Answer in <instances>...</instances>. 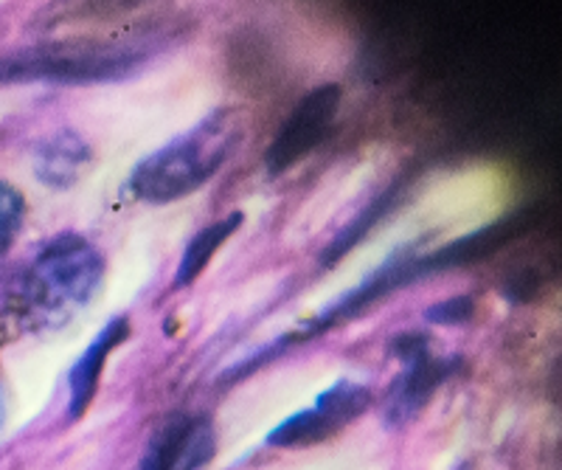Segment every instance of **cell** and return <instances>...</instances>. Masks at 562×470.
<instances>
[{"instance_id": "cell-2", "label": "cell", "mask_w": 562, "mask_h": 470, "mask_svg": "<svg viewBox=\"0 0 562 470\" xmlns=\"http://www.w3.org/2000/svg\"><path fill=\"white\" fill-rule=\"evenodd\" d=\"M104 277L97 245L77 234H63L40 251L20 282V313L34 327L68 322L93 299Z\"/></svg>"}, {"instance_id": "cell-4", "label": "cell", "mask_w": 562, "mask_h": 470, "mask_svg": "<svg viewBox=\"0 0 562 470\" xmlns=\"http://www.w3.org/2000/svg\"><path fill=\"white\" fill-rule=\"evenodd\" d=\"M340 108V85H321L301 99L299 108L281 124L279 136L265 153V167L270 178H279L293 169L301 158H307L333 130Z\"/></svg>"}, {"instance_id": "cell-7", "label": "cell", "mask_w": 562, "mask_h": 470, "mask_svg": "<svg viewBox=\"0 0 562 470\" xmlns=\"http://www.w3.org/2000/svg\"><path fill=\"white\" fill-rule=\"evenodd\" d=\"M214 428L205 417L175 419L153 439L140 470H200L214 457Z\"/></svg>"}, {"instance_id": "cell-6", "label": "cell", "mask_w": 562, "mask_h": 470, "mask_svg": "<svg viewBox=\"0 0 562 470\" xmlns=\"http://www.w3.org/2000/svg\"><path fill=\"white\" fill-rule=\"evenodd\" d=\"M138 65V52L130 48H68V52H32L23 59L0 68L9 77L59 79V82H88V79L122 77Z\"/></svg>"}, {"instance_id": "cell-14", "label": "cell", "mask_w": 562, "mask_h": 470, "mask_svg": "<svg viewBox=\"0 0 562 470\" xmlns=\"http://www.w3.org/2000/svg\"><path fill=\"white\" fill-rule=\"evenodd\" d=\"M7 419V394H3V380H0V425Z\"/></svg>"}, {"instance_id": "cell-13", "label": "cell", "mask_w": 562, "mask_h": 470, "mask_svg": "<svg viewBox=\"0 0 562 470\" xmlns=\"http://www.w3.org/2000/svg\"><path fill=\"white\" fill-rule=\"evenodd\" d=\"M473 310H475L473 299L456 296V299H445V302L434 304V307H430L425 316L436 324H464V322H470Z\"/></svg>"}, {"instance_id": "cell-12", "label": "cell", "mask_w": 562, "mask_h": 470, "mask_svg": "<svg viewBox=\"0 0 562 470\" xmlns=\"http://www.w3.org/2000/svg\"><path fill=\"white\" fill-rule=\"evenodd\" d=\"M23 214H26L23 198L7 181H0V257L9 251V245L18 237L20 226H23Z\"/></svg>"}, {"instance_id": "cell-8", "label": "cell", "mask_w": 562, "mask_h": 470, "mask_svg": "<svg viewBox=\"0 0 562 470\" xmlns=\"http://www.w3.org/2000/svg\"><path fill=\"white\" fill-rule=\"evenodd\" d=\"M130 335V322L124 316L119 318H110L99 335L90 342V347L79 355V361L70 367L68 372V409H70V417H79L85 409L90 406V400L97 394L99 387V378L104 372V361H108V355L113 352L119 344L124 342Z\"/></svg>"}, {"instance_id": "cell-10", "label": "cell", "mask_w": 562, "mask_h": 470, "mask_svg": "<svg viewBox=\"0 0 562 470\" xmlns=\"http://www.w3.org/2000/svg\"><path fill=\"white\" fill-rule=\"evenodd\" d=\"M243 212H234L228 217L217 220L214 226L203 228V232L194 234L186 245L183 257H180L178 265V277H175V288H186V284H192L200 273L205 271V265L211 262V257L217 254L220 245L231 237V234L237 232L243 226Z\"/></svg>"}, {"instance_id": "cell-5", "label": "cell", "mask_w": 562, "mask_h": 470, "mask_svg": "<svg viewBox=\"0 0 562 470\" xmlns=\"http://www.w3.org/2000/svg\"><path fill=\"white\" fill-rule=\"evenodd\" d=\"M369 406V387L340 380V383H335L333 389H326V392L315 400V406L293 414V417L284 419L279 428H273L268 437V445H276V448H301V445L321 443V439L333 437L340 428H346L351 419L360 417Z\"/></svg>"}, {"instance_id": "cell-1", "label": "cell", "mask_w": 562, "mask_h": 470, "mask_svg": "<svg viewBox=\"0 0 562 470\" xmlns=\"http://www.w3.org/2000/svg\"><path fill=\"white\" fill-rule=\"evenodd\" d=\"M237 144V119H231L228 110L211 113L192 130H186L183 136L172 138L153 155H147L144 161L135 164L127 183L130 192L135 200L153 203V206L186 198L205 187L220 172Z\"/></svg>"}, {"instance_id": "cell-9", "label": "cell", "mask_w": 562, "mask_h": 470, "mask_svg": "<svg viewBox=\"0 0 562 470\" xmlns=\"http://www.w3.org/2000/svg\"><path fill=\"white\" fill-rule=\"evenodd\" d=\"M90 167V147L82 136L63 130L57 136L45 138L37 147L34 172L43 183L54 189H70Z\"/></svg>"}, {"instance_id": "cell-11", "label": "cell", "mask_w": 562, "mask_h": 470, "mask_svg": "<svg viewBox=\"0 0 562 470\" xmlns=\"http://www.w3.org/2000/svg\"><path fill=\"white\" fill-rule=\"evenodd\" d=\"M394 194H396V187L389 189V192H385L383 198L374 200V203H371L369 209H363V212H360V217L355 220L351 226H346L344 232H340L338 237H335V243L329 245V248H326V251H324V265H333V262H338V259H344L346 251H349V248H355V243H358V239H363L366 234H369V228L374 226V223H378V220L383 217L385 212H389V206H391V203H394Z\"/></svg>"}, {"instance_id": "cell-3", "label": "cell", "mask_w": 562, "mask_h": 470, "mask_svg": "<svg viewBox=\"0 0 562 470\" xmlns=\"http://www.w3.org/2000/svg\"><path fill=\"white\" fill-rule=\"evenodd\" d=\"M394 352L403 361V372L385 398V417L391 425H405L428 406L436 389L456 372L459 361L436 358L430 352V342L419 333L400 335L394 342Z\"/></svg>"}]
</instances>
